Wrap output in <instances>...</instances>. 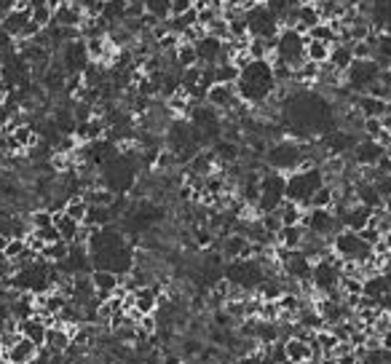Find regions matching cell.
Returning a JSON list of instances; mask_svg holds the SVG:
<instances>
[{
    "label": "cell",
    "mask_w": 391,
    "mask_h": 364,
    "mask_svg": "<svg viewBox=\"0 0 391 364\" xmlns=\"http://www.w3.org/2000/svg\"><path fill=\"white\" fill-rule=\"evenodd\" d=\"M276 89H279V83L273 75L271 59H252L247 68H242L239 81H236V94L249 108L266 105L271 96L276 94Z\"/></svg>",
    "instance_id": "1"
},
{
    "label": "cell",
    "mask_w": 391,
    "mask_h": 364,
    "mask_svg": "<svg viewBox=\"0 0 391 364\" xmlns=\"http://www.w3.org/2000/svg\"><path fill=\"white\" fill-rule=\"evenodd\" d=\"M263 161H266V169L290 175V172H295V169H300L306 163V142L292 139V137L273 139V142H268L266 153H263Z\"/></svg>",
    "instance_id": "2"
},
{
    "label": "cell",
    "mask_w": 391,
    "mask_h": 364,
    "mask_svg": "<svg viewBox=\"0 0 391 364\" xmlns=\"http://www.w3.org/2000/svg\"><path fill=\"white\" fill-rule=\"evenodd\" d=\"M324 185V175L319 166H300L295 172L287 175V199L290 201H297L303 209H309L311 196Z\"/></svg>",
    "instance_id": "3"
},
{
    "label": "cell",
    "mask_w": 391,
    "mask_h": 364,
    "mask_svg": "<svg viewBox=\"0 0 391 364\" xmlns=\"http://www.w3.org/2000/svg\"><path fill=\"white\" fill-rule=\"evenodd\" d=\"M223 276L228 279L233 287H242L247 292H255L257 284L266 279V270L260 265V260L257 257H247V260H228L225 265H223Z\"/></svg>",
    "instance_id": "4"
},
{
    "label": "cell",
    "mask_w": 391,
    "mask_h": 364,
    "mask_svg": "<svg viewBox=\"0 0 391 364\" xmlns=\"http://www.w3.org/2000/svg\"><path fill=\"white\" fill-rule=\"evenodd\" d=\"M330 249L335 252L343 263H367L373 257V246L367 241H362V236L356 230L340 228L330 239Z\"/></svg>",
    "instance_id": "5"
},
{
    "label": "cell",
    "mask_w": 391,
    "mask_h": 364,
    "mask_svg": "<svg viewBox=\"0 0 391 364\" xmlns=\"http://www.w3.org/2000/svg\"><path fill=\"white\" fill-rule=\"evenodd\" d=\"M306 32H297L292 27H282L273 43V56L290 65V68H300L306 62Z\"/></svg>",
    "instance_id": "6"
},
{
    "label": "cell",
    "mask_w": 391,
    "mask_h": 364,
    "mask_svg": "<svg viewBox=\"0 0 391 364\" xmlns=\"http://www.w3.org/2000/svg\"><path fill=\"white\" fill-rule=\"evenodd\" d=\"M287 175L282 172H273V169H266V172H260V199H257L255 209L260 215H266V212H276L279 209V203L287 199Z\"/></svg>",
    "instance_id": "7"
},
{
    "label": "cell",
    "mask_w": 391,
    "mask_h": 364,
    "mask_svg": "<svg viewBox=\"0 0 391 364\" xmlns=\"http://www.w3.org/2000/svg\"><path fill=\"white\" fill-rule=\"evenodd\" d=\"M380 65L376 59H354L351 68L343 73V89L351 94H367V89L380 78Z\"/></svg>",
    "instance_id": "8"
},
{
    "label": "cell",
    "mask_w": 391,
    "mask_h": 364,
    "mask_svg": "<svg viewBox=\"0 0 391 364\" xmlns=\"http://www.w3.org/2000/svg\"><path fill=\"white\" fill-rule=\"evenodd\" d=\"M340 263H343V260H340L335 252L314 260L311 284H314V289H316L319 295H327V292L337 289V284H340Z\"/></svg>",
    "instance_id": "9"
},
{
    "label": "cell",
    "mask_w": 391,
    "mask_h": 364,
    "mask_svg": "<svg viewBox=\"0 0 391 364\" xmlns=\"http://www.w3.org/2000/svg\"><path fill=\"white\" fill-rule=\"evenodd\" d=\"M244 19H247V30H249L252 38H266V41H271V38H276L279 30H282L279 19L273 16V11H271L266 3H255V6L244 14Z\"/></svg>",
    "instance_id": "10"
},
{
    "label": "cell",
    "mask_w": 391,
    "mask_h": 364,
    "mask_svg": "<svg viewBox=\"0 0 391 364\" xmlns=\"http://www.w3.org/2000/svg\"><path fill=\"white\" fill-rule=\"evenodd\" d=\"M300 225L309 230V233H314V236H322V239H333L337 230H340L333 209H306Z\"/></svg>",
    "instance_id": "11"
},
{
    "label": "cell",
    "mask_w": 391,
    "mask_h": 364,
    "mask_svg": "<svg viewBox=\"0 0 391 364\" xmlns=\"http://www.w3.org/2000/svg\"><path fill=\"white\" fill-rule=\"evenodd\" d=\"M204 102L212 105L215 110H220L223 115H228V113H233V110L239 108L242 99L236 94V86H230V83H212L204 92Z\"/></svg>",
    "instance_id": "12"
},
{
    "label": "cell",
    "mask_w": 391,
    "mask_h": 364,
    "mask_svg": "<svg viewBox=\"0 0 391 364\" xmlns=\"http://www.w3.org/2000/svg\"><path fill=\"white\" fill-rule=\"evenodd\" d=\"M59 56L62 59H56L68 75H75V73H83V68L92 62L89 59V51H86V41L83 38H75V41H68L62 49H59Z\"/></svg>",
    "instance_id": "13"
},
{
    "label": "cell",
    "mask_w": 391,
    "mask_h": 364,
    "mask_svg": "<svg viewBox=\"0 0 391 364\" xmlns=\"http://www.w3.org/2000/svg\"><path fill=\"white\" fill-rule=\"evenodd\" d=\"M386 153V148L373 139V137H359L356 142H354V148H351V163L354 166H376L378 158Z\"/></svg>",
    "instance_id": "14"
},
{
    "label": "cell",
    "mask_w": 391,
    "mask_h": 364,
    "mask_svg": "<svg viewBox=\"0 0 391 364\" xmlns=\"http://www.w3.org/2000/svg\"><path fill=\"white\" fill-rule=\"evenodd\" d=\"M196 54H199V65H220L228 59L225 41L215 38V35H201L196 41Z\"/></svg>",
    "instance_id": "15"
},
{
    "label": "cell",
    "mask_w": 391,
    "mask_h": 364,
    "mask_svg": "<svg viewBox=\"0 0 391 364\" xmlns=\"http://www.w3.org/2000/svg\"><path fill=\"white\" fill-rule=\"evenodd\" d=\"M83 19H86V8H83L78 0H62V3L54 8L51 25H56V27H78L81 30Z\"/></svg>",
    "instance_id": "16"
},
{
    "label": "cell",
    "mask_w": 391,
    "mask_h": 364,
    "mask_svg": "<svg viewBox=\"0 0 391 364\" xmlns=\"http://www.w3.org/2000/svg\"><path fill=\"white\" fill-rule=\"evenodd\" d=\"M354 142H356V134H351L346 129H333L319 139L324 156H349Z\"/></svg>",
    "instance_id": "17"
},
{
    "label": "cell",
    "mask_w": 391,
    "mask_h": 364,
    "mask_svg": "<svg viewBox=\"0 0 391 364\" xmlns=\"http://www.w3.org/2000/svg\"><path fill=\"white\" fill-rule=\"evenodd\" d=\"M105 134H108V121H105V115H99V113H94V115L86 118V121H78L75 123V132H73V137H75L81 145L97 142V139H105Z\"/></svg>",
    "instance_id": "18"
},
{
    "label": "cell",
    "mask_w": 391,
    "mask_h": 364,
    "mask_svg": "<svg viewBox=\"0 0 391 364\" xmlns=\"http://www.w3.org/2000/svg\"><path fill=\"white\" fill-rule=\"evenodd\" d=\"M370 217H373V209L370 206H364V203L354 201L349 203L346 209H343V215L337 217V225L340 228H349V230H359L364 228V225H370Z\"/></svg>",
    "instance_id": "19"
},
{
    "label": "cell",
    "mask_w": 391,
    "mask_h": 364,
    "mask_svg": "<svg viewBox=\"0 0 391 364\" xmlns=\"http://www.w3.org/2000/svg\"><path fill=\"white\" fill-rule=\"evenodd\" d=\"M92 284H94V297L102 303V300H108L118 287H121V276L116 273V270H108V268H94L92 273Z\"/></svg>",
    "instance_id": "20"
},
{
    "label": "cell",
    "mask_w": 391,
    "mask_h": 364,
    "mask_svg": "<svg viewBox=\"0 0 391 364\" xmlns=\"http://www.w3.org/2000/svg\"><path fill=\"white\" fill-rule=\"evenodd\" d=\"M30 22H32V19H30V8H27V6H14L8 14L3 16L0 30H3V32H8L14 41H19V38L25 35V30H27Z\"/></svg>",
    "instance_id": "21"
},
{
    "label": "cell",
    "mask_w": 391,
    "mask_h": 364,
    "mask_svg": "<svg viewBox=\"0 0 391 364\" xmlns=\"http://www.w3.org/2000/svg\"><path fill=\"white\" fill-rule=\"evenodd\" d=\"M354 108L362 113V118H380L391 110L386 99H378L373 94H354Z\"/></svg>",
    "instance_id": "22"
},
{
    "label": "cell",
    "mask_w": 391,
    "mask_h": 364,
    "mask_svg": "<svg viewBox=\"0 0 391 364\" xmlns=\"http://www.w3.org/2000/svg\"><path fill=\"white\" fill-rule=\"evenodd\" d=\"M38 349H41V346H35L30 337L22 335L14 343V346H11V349L3 351V356H6V359H8L11 364H30V362H32V356L38 353Z\"/></svg>",
    "instance_id": "23"
},
{
    "label": "cell",
    "mask_w": 391,
    "mask_h": 364,
    "mask_svg": "<svg viewBox=\"0 0 391 364\" xmlns=\"http://www.w3.org/2000/svg\"><path fill=\"white\" fill-rule=\"evenodd\" d=\"M306 236H309V230L303 228L300 222L297 225H282L279 233H276V244L284 246V249H303Z\"/></svg>",
    "instance_id": "24"
},
{
    "label": "cell",
    "mask_w": 391,
    "mask_h": 364,
    "mask_svg": "<svg viewBox=\"0 0 391 364\" xmlns=\"http://www.w3.org/2000/svg\"><path fill=\"white\" fill-rule=\"evenodd\" d=\"M132 300H135V306L132 308L139 310V313H156L159 308V303H161V295L153 289V287H137L135 292H132Z\"/></svg>",
    "instance_id": "25"
},
{
    "label": "cell",
    "mask_w": 391,
    "mask_h": 364,
    "mask_svg": "<svg viewBox=\"0 0 391 364\" xmlns=\"http://www.w3.org/2000/svg\"><path fill=\"white\" fill-rule=\"evenodd\" d=\"M282 346H284V353H287V362H292V364H306L311 356H314L309 343L300 340V337H295V335L284 337Z\"/></svg>",
    "instance_id": "26"
},
{
    "label": "cell",
    "mask_w": 391,
    "mask_h": 364,
    "mask_svg": "<svg viewBox=\"0 0 391 364\" xmlns=\"http://www.w3.org/2000/svg\"><path fill=\"white\" fill-rule=\"evenodd\" d=\"M354 196H356V201L370 206V209H383V199H380V193L370 180H356L354 182Z\"/></svg>",
    "instance_id": "27"
},
{
    "label": "cell",
    "mask_w": 391,
    "mask_h": 364,
    "mask_svg": "<svg viewBox=\"0 0 391 364\" xmlns=\"http://www.w3.org/2000/svg\"><path fill=\"white\" fill-rule=\"evenodd\" d=\"M70 343H73V337H70V330L65 324H51L46 330V343L43 346H49L54 353H65L70 349Z\"/></svg>",
    "instance_id": "28"
},
{
    "label": "cell",
    "mask_w": 391,
    "mask_h": 364,
    "mask_svg": "<svg viewBox=\"0 0 391 364\" xmlns=\"http://www.w3.org/2000/svg\"><path fill=\"white\" fill-rule=\"evenodd\" d=\"M351 62H354V56H351V43H343L337 41L330 46V59H327V65L337 73H346L351 68Z\"/></svg>",
    "instance_id": "29"
},
{
    "label": "cell",
    "mask_w": 391,
    "mask_h": 364,
    "mask_svg": "<svg viewBox=\"0 0 391 364\" xmlns=\"http://www.w3.org/2000/svg\"><path fill=\"white\" fill-rule=\"evenodd\" d=\"M46 330H49V327L43 324L41 316H30V319H22V322H19V332L25 337H30L35 346H43V343H46Z\"/></svg>",
    "instance_id": "30"
},
{
    "label": "cell",
    "mask_w": 391,
    "mask_h": 364,
    "mask_svg": "<svg viewBox=\"0 0 391 364\" xmlns=\"http://www.w3.org/2000/svg\"><path fill=\"white\" fill-rule=\"evenodd\" d=\"M172 62H175L177 70H185V68H193V65H199L196 43H188V41L180 43V46L175 49V54H172Z\"/></svg>",
    "instance_id": "31"
},
{
    "label": "cell",
    "mask_w": 391,
    "mask_h": 364,
    "mask_svg": "<svg viewBox=\"0 0 391 364\" xmlns=\"http://www.w3.org/2000/svg\"><path fill=\"white\" fill-rule=\"evenodd\" d=\"M8 134L14 137L16 145L25 150V153H27V150H32L35 145H38V142H41V134H38V132H35V126H30V123H19L14 132H8Z\"/></svg>",
    "instance_id": "32"
},
{
    "label": "cell",
    "mask_w": 391,
    "mask_h": 364,
    "mask_svg": "<svg viewBox=\"0 0 391 364\" xmlns=\"http://www.w3.org/2000/svg\"><path fill=\"white\" fill-rule=\"evenodd\" d=\"M54 228L59 230V239H62V241L73 244V241H75V236H78L81 222H75V220H73V217H68L65 212H54Z\"/></svg>",
    "instance_id": "33"
},
{
    "label": "cell",
    "mask_w": 391,
    "mask_h": 364,
    "mask_svg": "<svg viewBox=\"0 0 391 364\" xmlns=\"http://www.w3.org/2000/svg\"><path fill=\"white\" fill-rule=\"evenodd\" d=\"M113 220H116V215H113L110 206H89L83 222L92 225V228H108V225H113Z\"/></svg>",
    "instance_id": "34"
},
{
    "label": "cell",
    "mask_w": 391,
    "mask_h": 364,
    "mask_svg": "<svg viewBox=\"0 0 391 364\" xmlns=\"http://www.w3.org/2000/svg\"><path fill=\"white\" fill-rule=\"evenodd\" d=\"M303 206L297 201H290V199H284L282 203H279V209H276V215H279V220H282V225H297L300 220H303Z\"/></svg>",
    "instance_id": "35"
},
{
    "label": "cell",
    "mask_w": 391,
    "mask_h": 364,
    "mask_svg": "<svg viewBox=\"0 0 391 364\" xmlns=\"http://www.w3.org/2000/svg\"><path fill=\"white\" fill-rule=\"evenodd\" d=\"M68 252H70V244L68 241H54V244H46L41 249V260H46L49 265H59L65 257H68Z\"/></svg>",
    "instance_id": "36"
},
{
    "label": "cell",
    "mask_w": 391,
    "mask_h": 364,
    "mask_svg": "<svg viewBox=\"0 0 391 364\" xmlns=\"http://www.w3.org/2000/svg\"><path fill=\"white\" fill-rule=\"evenodd\" d=\"M333 203H335V188L330 182H324L322 188L311 196L309 209H333Z\"/></svg>",
    "instance_id": "37"
},
{
    "label": "cell",
    "mask_w": 391,
    "mask_h": 364,
    "mask_svg": "<svg viewBox=\"0 0 391 364\" xmlns=\"http://www.w3.org/2000/svg\"><path fill=\"white\" fill-rule=\"evenodd\" d=\"M306 38H314V41H322V43H337V30L333 22H319V25H314V27L306 32Z\"/></svg>",
    "instance_id": "38"
},
{
    "label": "cell",
    "mask_w": 391,
    "mask_h": 364,
    "mask_svg": "<svg viewBox=\"0 0 391 364\" xmlns=\"http://www.w3.org/2000/svg\"><path fill=\"white\" fill-rule=\"evenodd\" d=\"M68 217H73L75 222H83L86 220V212H89V203L83 199L81 193H75V196H70L68 201H65V209H62Z\"/></svg>",
    "instance_id": "39"
},
{
    "label": "cell",
    "mask_w": 391,
    "mask_h": 364,
    "mask_svg": "<svg viewBox=\"0 0 391 364\" xmlns=\"http://www.w3.org/2000/svg\"><path fill=\"white\" fill-rule=\"evenodd\" d=\"M306 59H309V62H316V65H324V62L330 59V43L309 38V41H306Z\"/></svg>",
    "instance_id": "40"
},
{
    "label": "cell",
    "mask_w": 391,
    "mask_h": 364,
    "mask_svg": "<svg viewBox=\"0 0 391 364\" xmlns=\"http://www.w3.org/2000/svg\"><path fill=\"white\" fill-rule=\"evenodd\" d=\"M239 73H242V70L236 68L230 59H225V62L215 65V83H230V86H236V81H239Z\"/></svg>",
    "instance_id": "41"
},
{
    "label": "cell",
    "mask_w": 391,
    "mask_h": 364,
    "mask_svg": "<svg viewBox=\"0 0 391 364\" xmlns=\"http://www.w3.org/2000/svg\"><path fill=\"white\" fill-rule=\"evenodd\" d=\"M351 56L354 59H376V32L364 41H354L351 43Z\"/></svg>",
    "instance_id": "42"
},
{
    "label": "cell",
    "mask_w": 391,
    "mask_h": 364,
    "mask_svg": "<svg viewBox=\"0 0 391 364\" xmlns=\"http://www.w3.org/2000/svg\"><path fill=\"white\" fill-rule=\"evenodd\" d=\"M142 3H145V14L156 16L161 22L172 16V0H142Z\"/></svg>",
    "instance_id": "43"
},
{
    "label": "cell",
    "mask_w": 391,
    "mask_h": 364,
    "mask_svg": "<svg viewBox=\"0 0 391 364\" xmlns=\"http://www.w3.org/2000/svg\"><path fill=\"white\" fill-rule=\"evenodd\" d=\"M54 222V212H49L46 206L43 209H35L32 215H30V228L32 230H41L46 228V225H51Z\"/></svg>",
    "instance_id": "44"
},
{
    "label": "cell",
    "mask_w": 391,
    "mask_h": 364,
    "mask_svg": "<svg viewBox=\"0 0 391 364\" xmlns=\"http://www.w3.org/2000/svg\"><path fill=\"white\" fill-rule=\"evenodd\" d=\"M25 249H27L25 239H19V236H11V239H8V246H6V252H3V255H6L8 260H11V263H14V260H19V257L25 255Z\"/></svg>",
    "instance_id": "45"
},
{
    "label": "cell",
    "mask_w": 391,
    "mask_h": 364,
    "mask_svg": "<svg viewBox=\"0 0 391 364\" xmlns=\"http://www.w3.org/2000/svg\"><path fill=\"white\" fill-rule=\"evenodd\" d=\"M380 134H383L380 118H364L362 121V137H373V139H378Z\"/></svg>",
    "instance_id": "46"
},
{
    "label": "cell",
    "mask_w": 391,
    "mask_h": 364,
    "mask_svg": "<svg viewBox=\"0 0 391 364\" xmlns=\"http://www.w3.org/2000/svg\"><path fill=\"white\" fill-rule=\"evenodd\" d=\"M373 185L378 188V193H380L383 201L391 199V175H378L376 180H373Z\"/></svg>",
    "instance_id": "47"
},
{
    "label": "cell",
    "mask_w": 391,
    "mask_h": 364,
    "mask_svg": "<svg viewBox=\"0 0 391 364\" xmlns=\"http://www.w3.org/2000/svg\"><path fill=\"white\" fill-rule=\"evenodd\" d=\"M38 236H41V241L43 244H54V241H59V230L54 228V222L51 225H46V228H41V230H35Z\"/></svg>",
    "instance_id": "48"
},
{
    "label": "cell",
    "mask_w": 391,
    "mask_h": 364,
    "mask_svg": "<svg viewBox=\"0 0 391 364\" xmlns=\"http://www.w3.org/2000/svg\"><path fill=\"white\" fill-rule=\"evenodd\" d=\"M359 236H362V241H367L370 246H373V244L380 239V230H378L376 225H364V228L359 230Z\"/></svg>",
    "instance_id": "49"
},
{
    "label": "cell",
    "mask_w": 391,
    "mask_h": 364,
    "mask_svg": "<svg viewBox=\"0 0 391 364\" xmlns=\"http://www.w3.org/2000/svg\"><path fill=\"white\" fill-rule=\"evenodd\" d=\"M193 8V0H172V16H180Z\"/></svg>",
    "instance_id": "50"
},
{
    "label": "cell",
    "mask_w": 391,
    "mask_h": 364,
    "mask_svg": "<svg viewBox=\"0 0 391 364\" xmlns=\"http://www.w3.org/2000/svg\"><path fill=\"white\" fill-rule=\"evenodd\" d=\"M14 263L8 260L6 255H0V279H8V276H14Z\"/></svg>",
    "instance_id": "51"
},
{
    "label": "cell",
    "mask_w": 391,
    "mask_h": 364,
    "mask_svg": "<svg viewBox=\"0 0 391 364\" xmlns=\"http://www.w3.org/2000/svg\"><path fill=\"white\" fill-rule=\"evenodd\" d=\"M335 364H359V356H356V351H351V353L335 356Z\"/></svg>",
    "instance_id": "52"
},
{
    "label": "cell",
    "mask_w": 391,
    "mask_h": 364,
    "mask_svg": "<svg viewBox=\"0 0 391 364\" xmlns=\"http://www.w3.org/2000/svg\"><path fill=\"white\" fill-rule=\"evenodd\" d=\"M378 349L391 351V330H386V332H380V335H378Z\"/></svg>",
    "instance_id": "53"
},
{
    "label": "cell",
    "mask_w": 391,
    "mask_h": 364,
    "mask_svg": "<svg viewBox=\"0 0 391 364\" xmlns=\"http://www.w3.org/2000/svg\"><path fill=\"white\" fill-rule=\"evenodd\" d=\"M8 239H11V236H6V233H0V255L6 252V246H8Z\"/></svg>",
    "instance_id": "54"
},
{
    "label": "cell",
    "mask_w": 391,
    "mask_h": 364,
    "mask_svg": "<svg viewBox=\"0 0 391 364\" xmlns=\"http://www.w3.org/2000/svg\"><path fill=\"white\" fill-rule=\"evenodd\" d=\"M3 163H6V150L0 148V166H3Z\"/></svg>",
    "instance_id": "55"
},
{
    "label": "cell",
    "mask_w": 391,
    "mask_h": 364,
    "mask_svg": "<svg viewBox=\"0 0 391 364\" xmlns=\"http://www.w3.org/2000/svg\"><path fill=\"white\" fill-rule=\"evenodd\" d=\"M0 364H11V362H8V359H6V356H3V359H0Z\"/></svg>",
    "instance_id": "56"
},
{
    "label": "cell",
    "mask_w": 391,
    "mask_h": 364,
    "mask_svg": "<svg viewBox=\"0 0 391 364\" xmlns=\"http://www.w3.org/2000/svg\"><path fill=\"white\" fill-rule=\"evenodd\" d=\"M3 134H6V129H3V126H0V139H3Z\"/></svg>",
    "instance_id": "57"
},
{
    "label": "cell",
    "mask_w": 391,
    "mask_h": 364,
    "mask_svg": "<svg viewBox=\"0 0 391 364\" xmlns=\"http://www.w3.org/2000/svg\"><path fill=\"white\" fill-rule=\"evenodd\" d=\"M386 156H389V158H391V145H389V148H386Z\"/></svg>",
    "instance_id": "58"
},
{
    "label": "cell",
    "mask_w": 391,
    "mask_h": 364,
    "mask_svg": "<svg viewBox=\"0 0 391 364\" xmlns=\"http://www.w3.org/2000/svg\"><path fill=\"white\" fill-rule=\"evenodd\" d=\"M0 359H3V349H0Z\"/></svg>",
    "instance_id": "59"
},
{
    "label": "cell",
    "mask_w": 391,
    "mask_h": 364,
    "mask_svg": "<svg viewBox=\"0 0 391 364\" xmlns=\"http://www.w3.org/2000/svg\"><path fill=\"white\" fill-rule=\"evenodd\" d=\"M389 108H391V99H389Z\"/></svg>",
    "instance_id": "60"
}]
</instances>
